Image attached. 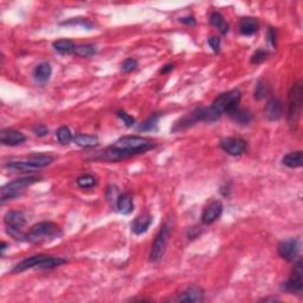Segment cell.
Masks as SVG:
<instances>
[{
  "mask_svg": "<svg viewBox=\"0 0 303 303\" xmlns=\"http://www.w3.org/2000/svg\"><path fill=\"white\" fill-rule=\"evenodd\" d=\"M155 142L147 137L139 135H127L117 139L113 145L109 146L105 151H101L94 156L95 160L100 161H121L137 154L146 153L147 151L155 147Z\"/></svg>",
  "mask_w": 303,
  "mask_h": 303,
  "instance_id": "obj_1",
  "label": "cell"
},
{
  "mask_svg": "<svg viewBox=\"0 0 303 303\" xmlns=\"http://www.w3.org/2000/svg\"><path fill=\"white\" fill-rule=\"evenodd\" d=\"M68 262L61 257H51L46 255H35V256L22 260L13 268L12 273L19 274L29 270V269H43V270H51Z\"/></svg>",
  "mask_w": 303,
  "mask_h": 303,
  "instance_id": "obj_2",
  "label": "cell"
},
{
  "mask_svg": "<svg viewBox=\"0 0 303 303\" xmlns=\"http://www.w3.org/2000/svg\"><path fill=\"white\" fill-rule=\"evenodd\" d=\"M62 236V231L57 224L51 221H41L35 224L29 230L27 234H25V239L30 243H43L47 240L55 239Z\"/></svg>",
  "mask_w": 303,
  "mask_h": 303,
  "instance_id": "obj_3",
  "label": "cell"
},
{
  "mask_svg": "<svg viewBox=\"0 0 303 303\" xmlns=\"http://www.w3.org/2000/svg\"><path fill=\"white\" fill-rule=\"evenodd\" d=\"M303 103V88L301 82L293 84L288 96V122L291 128L296 129L297 122L301 116Z\"/></svg>",
  "mask_w": 303,
  "mask_h": 303,
  "instance_id": "obj_4",
  "label": "cell"
},
{
  "mask_svg": "<svg viewBox=\"0 0 303 303\" xmlns=\"http://www.w3.org/2000/svg\"><path fill=\"white\" fill-rule=\"evenodd\" d=\"M38 181H41L39 176H25V178L16 179V180L7 182L5 186H2L1 191H0V192H1L0 200H1V203H5L6 200H11V199L19 197L21 193L23 192L26 187H29Z\"/></svg>",
  "mask_w": 303,
  "mask_h": 303,
  "instance_id": "obj_5",
  "label": "cell"
},
{
  "mask_svg": "<svg viewBox=\"0 0 303 303\" xmlns=\"http://www.w3.org/2000/svg\"><path fill=\"white\" fill-rule=\"evenodd\" d=\"M240 97H242V94L238 89H234V90H230L227 92H224V94L219 95L212 103V108L217 111L218 114L223 115L225 114H231L235 109L238 108V105L240 102Z\"/></svg>",
  "mask_w": 303,
  "mask_h": 303,
  "instance_id": "obj_6",
  "label": "cell"
},
{
  "mask_svg": "<svg viewBox=\"0 0 303 303\" xmlns=\"http://www.w3.org/2000/svg\"><path fill=\"white\" fill-rule=\"evenodd\" d=\"M171 230H172V226H171L170 221H166V223L162 225L161 229H160L158 235H156L155 239H154L153 245H152V249L150 252L151 262L156 263L158 260H161L162 256L165 255L168 240H170V237H171Z\"/></svg>",
  "mask_w": 303,
  "mask_h": 303,
  "instance_id": "obj_7",
  "label": "cell"
},
{
  "mask_svg": "<svg viewBox=\"0 0 303 303\" xmlns=\"http://www.w3.org/2000/svg\"><path fill=\"white\" fill-rule=\"evenodd\" d=\"M284 290L289 291V293L297 294V295H302L303 289V270H302V260H297L294 265L293 271H291L290 277L287 282L283 285Z\"/></svg>",
  "mask_w": 303,
  "mask_h": 303,
  "instance_id": "obj_8",
  "label": "cell"
},
{
  "mask_svg": "<svg viewBox=\"0 0 303 303\" xmlns=\"http://www.w3.org/2000/svg\"><path fill=\"white\" fill-rule=\"evenodd\" d=\"M299 250L300 244L299 240L295 239V238L282 240L277 246V251H279L280 256L284 258L288 262H294L296 260V257L299 256Z\"/></svg>",
  "mask_w": 303,
  "mask_h": 303,
  "instance_id": "obj_9",
  "label": "cell"
},
{
  "mask_svg": "<svg viewBox=\"0 0 303 303\" xmlns=\"http://www.w3.org/2000/svg\"><path fill=\"white\" fill-rule=\"evenodd\" d=\"M220 147L232 156H239L246 152V142L240 137H225L220 141Z\"/></svg>",
  "mask_w": 303,
  "mask_h": 303,
  "instance_id": "obj_10",
  "label": "cell"
},
{
  "mask_svg": "<svg viewBox=\"0 0 303 303\" xmlns=\"http://www.w3.org/2000/svg\"><path fill=\"white\" fill-rule=\"evenodd\" d=\"M221 212H223V204L218 200L212 201L204 209L203 215H201V221L205 225H211L220 217Z\"/></svg>",
  "mask_w": 303,
  "mask_h": 303,
  "instance_id": "obj_11",
  "label": "cell"
},
{
  "mask_svg": "<svg viewBox=\"0 0 303 303\" xmlns=\"http://www.w3.org/2000/svg\"><path fill=\"white\" fill-rule=\"evenodd\" d=\"M26 136L16 129H2L0 133V142L4 146H18L24 144Z\"/></svg>",
  "mask_w": 303,
  "mask_h": 303,
  "instance_id": "obj_12",
  "label": "cell"
},
{
  "mask_svg": "<svg viewBox=\"0 0 303 303\" xmlns=\"http://www.w3.org/2000/svg\"><path fill=\"white\" fill-rule=\"evenodd\" d=\"M204 300V290L197 285H191L184 290L176 299V302H187V303H197Z\"/></svg>",
  "mask_w": 303,
  "mask_h": 303,
  "instance_id": "obj_13",
  "label": "cell"
},
{
  "mask_svg": "<svg viewBox=\"0 0 303 303\" xmlns=\"http://www.w3.org/2000/svg\"><path fill=\"white\" fill-rule=\"evenodd\" d=\"M283 114V106L280 100L271 97L270 100L266 102V106L264 108V115L269 121H277L282 117Z\"/></svg>",
  "mask_w": 303,
  "mask_h": 303,
  "instance_id": "obj_14",
  "label": "cell"
},
{
  "mask_svg": "<svg viewBox=\"0 0 303 303\" xmlns=\"http://www.w3.org/2000/svg\"><path fill=\"white\" fill-rule=\"evenodd\" d=\"M152 223H153V217H152L150 213H141V215L137 216L133 223H131V231H133V234L137 236L145 234V232H147V230L150 229Z\"/></svg>",
  "mask_w": 303,
  "mask_h": 303,
  "instance_id": "obj_15",
  "label": "cell"
},
{
  "mask_svg": "<svg viewBox=\"0 0 303 303\" xmlns=\"http://www.w3.org/2000/svg\"><path fill=\"white\" fill-rule=\"evenodd\" d=\"M4 221L7 225V229L12 230H22L25 224H26L24 213L21 211H8L5 215Z\"/></svg>",
  "mask_w": 303,
  "mask_h": 303,
  "instance_id": "obj_16",
  "label": "cell"
},
{
  "mask_svg": "<svg viewBox=\"0 0 303 303\" xmlns=\"http://www.w3.org/2000/svg\"><path fill=\"white\" fill-rule=\"evenodd\" d=\"M260 24L256 18L252 17H245L239 22V31L243 36H252L258 31Z\"/></svg>",
  "mask_w": 303,
  "mask_h": 303,
  "instance_id": "obj_17",
  "label": "cell"
},
{
  "mask_svg": "<svg viewBox=\"0 0 303 303\" xmlns=\"http://www.w3.org/2000/svg\"><path fill=\"white\" fill-rule=\"evenodd\" d=\"M25 160L33 168L38 170V168H43L51 165L53 158L51 155H47V154H32V155H30L29 158Z\"/></svg>",
  "mask_w": 303,
  "mask_h": 303,
  "instance_id": "obj_18",
  "label": "cell"
},
{
  "mask_svg": "<svg viewBox=\"0 0 303 303\" xmlns=\"http://www.w3.org/2000/svg\"><path fill=\"white\" fill-rule=\"evenodd\" d=\"M52 74V69L51 65L46 62H43V63L38 64L36 66L35 71H33V76H35V80L39 83H46L47 81L50 80Z\"/></svg>",
  "mask_w": 303,
  "mask_h": 303,
  "instance_id": "obj_19",
  "label": "cell"
},
{
  "mask_svg": "<svg viewBox=\"0 0 303 303\" xmlns=\"http://www.w3.org/2000/svg\"><path fill=\"white\" fill-rule=\"evenodd\" d=\"M117 210L122 215H130L134 210V203H133V197H131L129 193H123L120 195V197L117 198L116 201Z\"/></svg>",
  "mask_w": 303,
  "mask_h": 303,
  "instance_id": "obj_20",
  "label": "cell"
},
{
  "mask_svg": "<svg viewBox=\"0 0 303 303\" xmlns=\"http://www.w3.org/2000/svg\"><path fill=\"white\" fill-rule=\"evenodd\" d=\"M229 115L236 123H238V125H243V126L249 125V123L251 122L252 117H254L252 116V113L249 110V109L239 108V107H238L237 109H235V110Z\"/></svg>",
  "mask_w": 303,
  "mask_h": 303,
  "instance_id": "obj_21",
  "label": "cell"
},
{
  "mask_svg": "<svg viewBox=\"0 0 303 303\" xmlns=\"http://www.w3.org/2000/svg\"><path fill=\"white\" fill-rule=\"evenodd\" d=\"M283 165L290 167V168H299L302 167L303 165V154L302 151L291 152V153L287 154L284 158L282 159Z\"/></svg>",
  "mask_w": 303,
  "mask_h": 303,
  "instance_id": "obj_22",
  "label": "cell"
},
{
  "mask_svg": "<svg viewBox=\"0 0 303 303\" xmlns=\"http://www.w3.org/2000/svg\"><path fill=\"white\" fill-rule=\"evenodd\" d=\"M52 46L56 51L62 53V55H70V53H74L76 47L74 42L70 41V39H60V41L53 42Z\"/></svg>",
  "mask_w": 303,
  "mask_h": 303,
  "instance_id": "obj_23",
  "label": "cell"
},
{
  "mask_svg": "<svg viewBox=\"0 0 303 303\" xmlns=\"http://www.w3.org/2000/svg\"><path fill=\"white\" fill-rule=\"evenodd\" d=\"M74 142L76 145L84 148L95 147L99 145V137L94 135H86V134H76L74 136Z\"/></svg>",
  "mask_w": 303,
  "mask_h": 303,
  "instance_id": "obj_24",
  "label": "cell"
},
{
  "mask_svg": "<svg viewBox=\"0 0 303 303\" xmlns=\"http://www.w3.org/2000/svg\"><path fill=\"white\" fill-rule=\"evenodd\" d=\"M5 170L12 172H35L36 168L27 164L26 160H18V161H10L5 165Z\"/></svg>",
  "mask_w": 303,
  "mask_h": 303,
  "instance_id": "obj_25",
  "label": "cell"
},
{
  "mask_svg": "<svg viewBox=\"0 0 303 303\" xmlns=\"http://www.w3.org/2000/svg\"><path fill=\"white\" fill-rule=\"evenodd\" d=\"M210 23H211L215 27H217L221 35H226V33L229 32L230 29L229 24L226 23L225 19L223 18V16H221L220 13L213 12L211 17H210Z\"/></svg>",
  "mask_w": 303,
  "mask_h": 303,
  "instance_id": "obj_26",
  "label": "cell"
},
{
  "mask_svg": "<svg viewBox=\"0 0 303 303\" xmlns=\"http://www.w3.org/2000/svg\"><path fill=\"white\" fill-rule=\"evenodd\" d=\"M96 46L92 44H81V45H76L74 55L78 56V57H91V56L96 55Z\"/></svg>",
  "mask_w": 303,
  "mask_h": 303,
  "instance_id": "obj_27",
  "label": "cell"
},
{
  "mask_svg": "<svg viewBox=\"0 0 303 303\" xmlns=\"http://www.w3.org/2000/svg\"><path fill=\"white\" fill-rule=\"evenodd\" d=\"M56 136H57L58 141H60L62 145H69L70 142L74 140L72 133L66 126H62V127L58 128L57 131H56Z\"/></svg>",
  "mask_w": 303,
  "mask_h": 303,
  "instance_id": "obj_28",
  "label": "cell"
},
{
  "mask_svg": "<svg viewBox=\"0 0 303 303\" xmlns=\"http://www.w3.org/2000/svg\"><path fill=\"white\" fill-rule=\"evenodd\" d=\"M160 119V115L159 114H154L152 115L151 117H148L147 120L144 123H141L139 127L140 131H152V130H155L156 127H158V122Z\"/></svg>",
  "mask_w": 303,
  "mask_h": 303,
  "instance_id": "obj_29",
  "label": "cell"
},
{
  "mask_svg": "<svg viewBox=\"0 0 303 303\" xmlns=\"http://www.w3.org/2000/svg\"><path fill=\"white\" fill-rule=\"evenodd\" d=\"M97 184L96 178L91 174H83L77 179V185L83 190L92 189Z\"/></svg>",
  "mask_w": 303,
  "mask_h": 303,
  "instance_id": "obj_30",
  "label": "cell"
},
{
  "mask_svg": "<svg viewBox=\"0 0 303 303\" xmlns=\"http://www.w3.org/2000/svg\"><path fill=\"white\" fill-rule=\"evenodd\" d=\"M268 86H266L265 82L263 81H258V83L256 84V88H255L254 96L255 99L257 100H262L268 95Z\"/></svg>",
  "mask_w": 303,
  "mask_h": 303,
  "instance_id": "obj_31",
  "label": "cell"
},
{
  "mask_svg": "<svg viewBox=\"0 0 303 303\" xmlns=\"http://www.w3.org/2000/svg\"><path fill=\"white\" fill-rule=\"evenodd\" d=\"M62 25H81L83 26L84 29H88L91 30L94 27V25L88 19H84V18H74V19H70L68 22H63Z\"/></svg>",
  "mask_w": 303,
  "mask_h": 303,
  "instance_id": "obj_32",
  "label": "cell"
},
{
  "mask_svg": "<svg viewBox=\"0 0 303 303\" xmlns=\"http://www.w3.org/2000/svg\"><path fill=\"white\" fill-rule=\"evenodd\" d=\"M137 65H139V63H137L136 60H134V58H127V60L122 63L121 70L123 72H126V74H128V72L134 71V70L137 68Z\"/></svg>",
  "mask_w": 303,
  "mask_h": 303,
  "instance_id": "obj_33",
  "label": "cell"
},
{
  "mask_svg": "<svg viewBox=\"0 0 303 303\" xmlns=\"http://www.w3.org/2000/svg\"><path fill=\"white\" fill-rule=\"evenodd\" d=\"M268 55H269V53L266 52L265 50H262V49L257 50V51L255 52L254 55H252L251 63L252 64H260V63H263V62H264L266 58H268Z\"/></svg>",
  "mask_w": 303,
  "mask_h": 303,
  "instance_id": "obj_34",
  "label": "cell"
},
{
  "mask_svg": "<svg viewBox=\"0 0 303 303\" xmlns=\"http://www.w3.org/2000/svg\"><path fill=\"white\" fill-rule=\"evenodd\" d=\"M116 115L119 119L122 120L123 123H125L128 128L133 127L134 123H135V119H134L133 116H130V115H128L127 113H125V111H117Z\"/></svg>",
  "mask_w": 303,
  "mask_h": 303,
  "instance_id": "obj_35",
  "label": "cell"
},
{
  "mask_svg": "<svg viewBox=\"0 0 303 303\" xmlns=\"http://www.w3.org/2000/svg\"><path fill=\"white\" fill-rule=\"evenodd\" d=\"M207 43L209 45L211 46V49L216 53H218L220 51V38L219 37H210L207 39Z\"/></svg>",
  "mask_w": 303,
  "mask_h": 303,
  "instance_id": "obj_36",
  "label": "cell"
},
{
  "mask_svg": "<svg viewBox=\"0 0 303 303\" xmlns=\"http://www.w3.org/2000/svg\"><path fill=\"white\" fill-rule=\"evenodd\" d=\"M33 131H35V134L37 136H45L49 134V129H47L46 126H44V125L36 126V127L33 128Z\"/></svg>",
  "mask_w": 303,
  "mask_h": 303,
  "instance_id": "obj_37",
  "label": "cell"
},
{
  "mask_svg": "<svg viewBox=\"0 0 303 303\" xmlns=\"http://www.w3.org/2000/svg\"><path fill=\"white\" fill-rule=\"evenodd\" d=\"M268 39L269 42L271 43V45H273L274 47H276L277 45V32L276 30L273 29V27H270L268 31Z\"/></svg>",
  "mask_w": 303,
  "mask_h": 303,
  "instance_id": "obj_38",
  "label": "cell"
},
{
  "mask_svg": "<svg viewBox=\"0 0 303 303\" xmlns=\"http://www.w3.org/2000/svg\"><path fill=\"white\" fill-rule=\"evenodd\" d=\"M174 66H175L174 63L166 64V65L162 66V68L160 69V74H168V72H171L173 69H174Z\"/></svg>",
  "mask_w": 303,
  "mask_h": 303,
  "instance_id": "obj_39",
  "label": "cell"
},
{
  "mask_svg": "<svg viewBox=\"0 0 303 303\" xmlns=\"http://www.w3.org/2000/svg\"><path fill=\"white\" fill-rule=\"evenodd\" d=\"M180 22L186 25H191V26H193V25L195 24V21L193 17H182V18H180Z\"/></svg>",
  "mask_w": 303,
  "mask_h": 303,
  "instance_id": "obj_40",
  "label": "cell"
},
{
  "mask_svg": "<svg viewBox=\"0 0 303 303\" xmlns=\"http://www.w3.org/2000/svg\"><path fill=\"white\" fill-rule=\"evenodd\" d=\"M0 248H1V252H2V254H4L5 249H6V248H7L6 243H5V242H1V246H0Z\"/></svg>",
  "mask_w": 303,
  "mask_h": 303,
  "instance_id": "obj_41",
  "label": "cell"
}]
</instances>
